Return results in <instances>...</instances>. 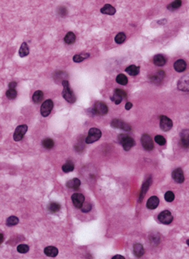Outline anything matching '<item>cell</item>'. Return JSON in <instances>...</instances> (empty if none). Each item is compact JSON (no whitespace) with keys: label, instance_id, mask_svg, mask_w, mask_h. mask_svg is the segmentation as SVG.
Returning <instances> with one entry per match:
<instances>
[{"label":"cell","instance_id":"7dc6e473","mask_svg":"<svg viewBox=\"0 0 189 259\" xmlns=\"http://www.w3.org/2000/svg\"><path fill=\"white\" fill-rule=\"evenodd\" d=\"M3 240H4V236L2 233H0V245L3 243Z\"/></svg>","mask_w":189,"mask_h":259},{"label":"cell","instance_id":"277c9868","mask_svg":"<svg viewBox=\"0 0 189 259\" xmlns=\"http://www.w3.org/2000/svg\"><path fill=\"white\" fill-rule=\"evenodd\" d=\"M92 111L94 114H97V115H105L108 112V107L106 103L99 101L96 103V104L94 105Z\"/></svg>","mask_w":189,"mask_h":259},{"label":"cell","instance_id":"60d3db41","mask_svg":"<svg viewBox=\"0 0 189 259\" xmlns=\"http://www.w3.org/2000/svg\"><path fill=\"white\" fill-rule=\"evenodd\" d=\"M112 100L116 104H119L120 103H121V102H122V97H120L119 95H117V94H115V93H114V94H113V96L112 97Z\"/></svg>","mask_w":189,"mask_h":259},{"label":"cell","instance_id":"ba28073f","mask_svg":"<svg viewBox=\"0 0 189 259\" xmlns=\"http://www.w3.org/2000/svg\"><path fill=\"white\" fill-rule=\"evenodd\" d=\"M111 126L114 128H118V129H122L126 131H130L132 130L131 126L129 124L126 123L125 121H123L122 120H119V119H116V120H113L111 123Z\"/></svg>","mask_w":189,"mask_h":259},{"label":"cell","instance_id":"7402d4cb","mask_svg":"<svg viewBox=\"0 0 189 259\" xmlns=\"http://www.w3.org/2000/svg\"><path fill=\"white\" fill-rule=\"evenodd\" d=\"M80 186V180L77 177L73 178L71 180L68 181L67 182V187L69 189H77Z\"/></svg>","mask_w":189,"mask_h":259},{"label":"cell","instance_id":"83f0119b","mask_svg":"<svg viewBox=\"0 0 189 259\" xmlns=\"http://www.w3.org/2000/svg\"><path fill=\"white\" fill-rule=\"evenodd\" d=\"M89 57H90V55L86 53L76 54V55L74 56V57H73V61H74V62H76V63H80V62H83L84 59H86V58H88Z\"/></svg>","mask_w":189,"mask_h":259},{"label":"cell","instance_id":"f35d334b","mask_svg":"<svg viewBox=\"0 0 189 259\" xmlns=\"http://www.w3.org/2000/svg\"><path fill=\"white\" fill-rule=\"evenodd\" d=\"M174 199H175V195H174V193L171 191H168L165 194V199L167 202H172Z\"/></svg>","mask_w":189,"mask_h":259},{"label":"cell","instance_id":"1f68e13d","mask_svg":"<svg viewBox=\"0 0 189 259\" xmlns=\"http://www.w3.org/2000/svg\"><path fill=\"white\" fill-rule=\"evenodd\" d=\"M42 145H43L46 149H51L54 146V141H53V140L51 139V138H46V139L43 140V141H42Z\"/></svg>","mask_w":189,"mask_h":259},{"label":"cell","instance_id":"d6986e66","mask_svg":"<svg viewBox=\"0 0 189 259\" xmlns=\"http://www.w3.org/2000/svg\"><path fill=\"white\" fill-rule=\"evenodd\" d=\"M44 253L47 257H55L58 254V250L55 246H47L44 249Z\"/></svg>","mask_w":189,"mask_h":259},{"label":"cell","instance_id":"cb8c5ba5","mask_svg":"<svg viewBox=\"0 0 189 259\" xmlns=\"http://www.w3.org/2000/svg\"><path fill=\"white\" fill-rule=\"evenodd\" d=\"M75 40H76V35L73 32H68L64 37V42L68 45L74 44Z\"/></svg>","mask_w":189,"mask_h":259},{"label":"cell","instance_id":"44dd1931","mask_svg":"<svg viewBox=\"0 0 189 259\" xmlns=\"http://www.w3.org/2000/svg\"><path fill=\"white\" fill-rule=\"evenodd\" d=\"M29 52H30L29 46L27 45L26 42H23L22 45H21V46H20V48H19V57H26V56H28V55H29Z\"/></svg>","mask_w":189,"mask_h":259},{"label":"cell","instance_id":"5b68a950","mask_svg":"<svg viewBox=\"0 0 189 259\" xmlns=\"http://www.w3.org/2000/svg\"><path fill=\"white\" fill-rule=\"evenodd\" d=\"M27 130H28V127L26 125H21V126H19L15 129V131L14 133L13 138L15 141H19L23 139V137L25 136V134L27 132Z\"/></svg>","mask_w":189,"mask_h":259},{"label":"cell","instance_id":"c3c4849f","mask_svg":"<svg viewBox=\"0 0 189 259\" xmlns=\"http://www.w3.org/2000/svg\"><path fill=\"white\" fill-rule=\"evenodd\" d=\"M187 245H189V240L187 241Z\"/></svg>","mask_w":189,"mask_h":259},{"label":"cell","instance_id":"f6af8a7d","mask_svg":"<svg viewBox=\"0 0 189 259\" xmlns=\"http://www.w3.org/2000/svg\"><path fill=\"white\" fill-rule=\"evenodd\" d=\"M132 107H133V104H132V103H130V102H128V103L125 104V109L127 110H131Z\"/></svg>","mask_w":189,"mask_h":259},{"label":"cell","instance_id":"4316f807","mask_svg":"<svg viewBox=\"0 0 189 259\" xmlns=\"http://www.w3.org/2000/svg\"><path fill=\"white\" fill-rule=\"evenodd\" d=\"M165 76H166V73L164 71H159L155 75L151 76L150 78L154 82H160L162 81V79L165 78Z\"/></svg>","mask_w":189,"mask_h":259},{"label":"cell","instance_id":"4dcf8cb0","mask_svg":"<svg viewBox=\"0 0 189 259\" xmlns=\"http://www.w3.org/2000/svg\"><path fill=\"white\" fill-rule=\"evenodd\" d=\"M18 223H19V219L17 218L16 216H14V215L10 216L6 221V225L8 226H14V225H16Z\"/></svg>","mask_w":189,"mask_h":259},{"label":"cell","instance_id":"d4e9b609","mask_svg":"<svg viewBox=\"0 0 189 259\" xmlns=\"http://www.w3.org/2000/svg\"><path fill=\"white\" fill-rule=\"evenodd\" d=\"M43 98H44V94L43 93L41 90H37L34 93V94L32 96V100L34 103L35 104H39L43 100Z\"/></svg>","mask_w":189,"mask_h":259},{"label":"cell","instance_id":"d590c367","mask_svg":"<svg viewBox=\"0 0 189 259\" xmlns=\"http://www.w3.org/2000/svg\"><path fill=\"white\" fill-rule=\"evenodd\" d=\"M6 96L7 98H10V99H14L17 96V91L14 89H10L9 90H7Z\"/></svg>","mask_w":189,"mask_h":259},{"label":"cell","instance_id":"9a60e30c","mask_svg":"<svg viewBox=\"0 0 189 259\" xmlns=\"http://www.w3.org/2000/svg\"><path fill=\"white\" fill-rule=\"evenodd\" d=\"M160 204V199H158V197L156 196H152L150 199H148L147 201V208L150 209H156Z\"/></svg>","mask_w":189,"mask_h":259},{"label":"cell","instance_id":"8d00e7d4","mask_svg":"<svg viewBox=\"0 0 189 259\" xmlns=\"http://www.w3.org/2000/svg\"><path fill=\"white\" fill-rule=\"evenodd\" d=\"M29 246L26 245V244H20L17 246V251L19 253H26L29 252Z\"/></svg>","mask_w":189,"mask_h":259},{"label":"cell","instance_id":"ab89813d","mask_svg":"<svg viewBox=\"0 0 189 259\" xmlns=\"http://www.w3.org/2000/svg\"><path fill=\"white\" fill-rule=\"evenodd\" d=\"M80 209H81L82 212H84V213H86V212L90 211V209H91V205L89 204V203L84 202L83 205H82V207H81Z\"/></svg>","mask_w":189,"mask_h":259},{"label":"cell","instance_id":"3957f363","mask_svg":"<svg viewBox=\"0 0 189 259\" xmlns=\"http://www.w3.org/2000/svg\"><path fill=\"white\" fill-rule=\"evenodd\" d=\"M101 137V131L98 128H91L89 130L88 136L85 139V143L87 144H91L95 142L96 141H98Z\"/></svg>","mask_w":189,"mask_h":259},{"label":"cell","instance_id":"8992f818","mask_svg":"<svg viewBox=\"0 0 189 259\" xmlns=\"http://www.w3.org/2000/svg\"><path fill=\"white\" fill-rule=\"evenodd\" d=\"M160 129L164 130V131H168L170 130L171 128H172V126H173V123H172V120L169 119L168 117L166 116V115H161L160 116Z\"/></svg>","mask_w":189,"mask_h":259},{"label":"cell","instance_id":"4fadbf2b","mask_svg":"<svg viewBox=\"0 0 189 259\" xmlns=\"http://www.w3.org/2000/svg\"><path fill=\"white\" fill-rule=\"evenodd\" d=\"M172 177L177 183H183L184 182V173L182 168H176L172 172Z\"/></svg>","mask_w":189,"mask_h":259},{"label":"cell","instance_id":"d6a6232c","mask_svg":"<svg viewBox=\"0 0 189 259\" xmlns=\"http://www.w3.org/2000/svg\"><path fill=\"white\" fill-rule=\"evenodd\" d=\"M116 81L117 83L121 84V85H126L128 83V78L124 75V74H119L118 76L117 77Z\"/></svg>","mask_w":189,"mask_h":259},{"label":"cell","instance_id":"bcb514c9","mask_svg":"<svg viewBox=\"0 0 189 259\" xmlns=\"http://www.w3.org/2000/svg\"><path fill=\"white\" fill-rule=\"evenodd\" d=\"M112 259H125V257L121 256V255H116V256H114L112 257Z\"/></svg>","mask_w":189,"mask_h":259},{"label":"cell","instance_id":"ac0fdd59","mask_svg":"<svg viewBox=\"0 0 189 259\" xmlns=\"http://www.w3.org/2000/svg\"><path fill=\"white\" fill-rule=\"evenodd\" d=\"M101 12L104 14H108V15H113L116 13L115 8L112 6L111 4H106L101 9Z\"/></svg>","mask_w":189,"mask_h":259},{"label":"cell","instance_id":"30bf717a","mask_svg":"<svg viewBox=\"0 0 189 259\" xmlns=\"http://www.w3.org/2000/svg\"><path fill=\"white\" fill-rule=\"evenodd\" d=\"M141 143L144 149H146L147 151H151L154 148V143L152 141V138L150 135L148 134H144L141 137Z\"/></svg>","mask_w":189,"mask_h":259},{"label":"cell","instance_id":"6da1fadb","mask_svg":"<svg viewBox=\"0 0 189 259\" xmlns=\"http://www.w3.org/2000/svg\"><path fill=\"white\" fill-rule=\"evenodd\" d=\"M62 84L64 86V90H63V94H62L63 97L68 103L74 104V102L76 101V97H75V94H74L73 89H71L70 84H69L68 81V80H64L62 82Z\"/></svg>","mask_w":189,"mask_h":259},{"label":"cell","instance_id":"e0dca14e","mask_svg":"<svg viewBox=\"0 0 189 259\" xmlns=\"http://www.w3.org/2000/svg\"><path fill=\"white\" fill-rule=\"evenodd\" d=\"M181 143L185 148H187L189 146V132L187 130H184L181 134Z\"/></svg>","mask_w":189,"mask_h":259},{"label":"cell","instance_id":"8fae6325","mask_svg":"<svg viewBox=\"0 0 189 259\" xmlns=\"http://www.w3.org/2000/svg\"><path fill=\"white\" fill-rule=\"evenodd\" d=\"M72 201L74 205L78 209H80L84 202V196L82 193H75L72 195Z\"/></svg>","mask_w":189,"mask_h":259},{"label":"cell","instance_id":"f1b7e54d","mask_svg":"<svg viewBox=\"0 0 189 259\" xmlns=\"http://www.w3.org/2000/svg\"><path fill=\"white\" fill-rule=\"evenodd\" d=\"M61 205L57 202H51L48 205V210L51 213H57L60 210Z\"/></svg>","mask_w":189,"mask_h":259},{"label":"cell","instance_id":"5bb4252c","mask_svg":"<svg viewBox=\"0 0 189 259\" xmlns=\"http://www.w3.org/2000/svg\"><path fill=\"white\" fill-rule=\"evenodd\" d=\"M151 183H152V179H151V177H147V179L144 181V183H143L141 188V191H140V194H139V202H141L143 199H144V195L145 193L147 192V190L149 189V188L150 186Z\"/></svg>","mask_w":189,"mask_h":259},{"label":"cell","instance_id":"2e32d148","mask_svg":"<svg viewBox=\"0 0 189 259\" xmlns=\"http://www.w3.org/2000/svg\"><path fill=\"white\" fill-rule=\"evenodd\" d=\"M186 62L184 60H183V59H179V60H177L176 62L174 63V69L176 70V72H178V73H183V72H184V71L186 70Z\"/></svg>","mask_w":189,"mask_h":259},{"label":"cell","instance_id":"603a6c76","mask_svg":"<svg viewBox=\"0 0 189 259\" xmlns=\"http://www.w3.org/2000/svg\"><path fill=\"white\" fill-rule=\"evenodd\" d=\"M153 61H154V65H156V66H164V65L166 64V58L164 57V56L160 55V54L154 56Z\"/></svg>","mask_w":189,"mask_h":259},{"label":"cell","instance_id":"ee69618b","mask_svg":"<svg viewBox=\"0 0 189 259\" xmlns=\"http://www.w3.org/2000/svg\"><path fill=\"white\" fill-rule=\"evenodd\" d=\"M16 86H17V82H10V83H9V88L10 89H15Z\"/></svg>","mask_w":189,"mask_h":259},{"label":"cell","instance_id":"52a82bcc","mask_svg":"<svg viewBox=\"0 0 189 259\" xmlns=\"http://www.w3.org/2000/svg\"><path fill=\"white\" fill-rule=\"evenodd\" d=\"M53 108V102L51 99H47L46 100L43 104H42L41 107V114L43 117L48 116L50 113H51V110Z\"/></svg>","mask_w":189,"mask_h":259},{"label":"cell","instance_id":"74e56055","mask_svg":"<svg viewBox=\"0 0 189 259\" xmlns=\"http://www.w3.org/2000/svg\"><path fill=\"white\" fill-rule=\"evenodd\" d=\"M154 141H155V142L157 143L158 145H164L166 143V139H165L162 136H160V135L155 136V137H154Z\"/></svg>","mask_w":189,"mask_h":259},{"label":"cell","instance_id":"9c48e42d","mask_svg":"<svg viewBox=\"0 0 189 259\" xmlns=\"http://www.w3.org/2000/svg\"><path fill=\"white\" fill-rule=\"evenodd\" d=\"M158 219L162 224L169 225L173 221V216L169 210H164L161 213H160Z\"/></svg>","mask_w":189,"mask_h":259},{"label":"cell","instance_id":"e575fe53","mask_svg":"<svg viewBox=\"0 0 189 259\" xmlns=\"http://www.w3.org/2000/svg\"><path fill=\"white\" fill-rule=\"evenodd\" d=\"M181 6H182V1H181V0H178V1H174V2H172L171 4L168 5L167 8H168V10H177V9L180 8Z\"/></svg>","mask_w":189,"mask_h":259},{"label":"cell","instance_id":"7bdbcfd3","mask_svg":"<svg viewBox=\"0 0 189 259\" xmlns=\"http://www.w3.org/2000/svg\"><path fill=\"white\" fill-rule=\"evenodd\" d=\"M114 93H115V94H117V95H119L120 97H122V98H126V97H127V93H126L124 90H122V89H115Z\"/></svg>","mask_w":189,"mask_h":259},{"label":"cell","instance_id":"ffe728a7","mask_svg":"<svg viewBox=\"0 0 189 259\" xmlns=\"http://www.w3.org/2000/svg\"><path fill=\"white\" fill-rule=\"evenodd\" d=\"M134 253L137 257H141L144 254V248L140 243H136L134 246Z\"/></svg>","mask_w":189,"mask_h":259},{"label":"cell","instance_id":"484cf974","mask_svg":"<svg viewBox=\"0 0 189 259\" xmlns=\"http://www.w3.org/2000/svg\"><path fill=\"white\" fill-rule=\"evenodd\" d=\"M126 72L130 75V76H136L139 73V67L135 65H131L126 68Z\"/></svg>","mask_w":189,"mask_h":259},{"label":"cell","instance_id":"7c38bea8","mask_svg":"<svg viewBox=\"0 0 189 259\" xmlns=\"http://www.w3.org/2000/svg\"><path fill=\"white\" fill-rule=\"evenodd\" d=\"M178 89L181 91L184 92H188L189 91V76L188 75H185V76L182 78L178 81V84H177Z\"/></svg>","mask_w":189,"mask_h":259},{"label":"cell","instance_id":"b9f144b4","mask_svg":"<svg viewBox=\"0 0 189 259\" xmlns=\"http://www.w3.org/2000/svg\"><path fill=\"white\" fill-rule=\"evenodd\" d=\"M58 13L60 16L64 17V16L67 15V13H68L67 9H66L65 7H59L58 10Z\"/></svg>","mask_w":189,"mask_h":259},{"label":"cell","instance_id":"7a4b0ae2","mask_svg":"<svg viewBox=\"0 0 189 259\" xmlns=\"http://www.w3.org/2000/svg\"><path fill=\"white\" fill-rule=\"evenodd\" d=\"M118 140L119 141H120V143L122 145L123 149H124L125 151H129V150L135 145L134 140L133 139L132 137H130L129 136H128V135H126V134H121V135H119Z\"/></svg>","mask_w":189,"mask_h":259},{"label":"cell","instance_id":"f546056e","mask_svg":"<svg viewBox=\"0 0 189 259\" xmlns=\"http://www.w3.org/2000/svg\"><path fill=\"white\" fill-rule=\"evenodd\" d=\"M62 169H63L64 173H70V172H72L74 169V164L73 163V161H68L63 165Z\"/></svg>","mask_w":189,"mask_h":259},{"label":"cell","instance_id":"836d02e7","mask_svg":"<svg viewBox=\"0 0 189 259\" xmlns=\"http://www.w3.org/2000/svg\"><path fill=\"white\" fill-rule=\"evenodd\" d=\"M126 40V35L122 32H120L115 36V41L117 44H122Z\"/></svg>","mask_w":189,"mask_h":259}]
</instances>
